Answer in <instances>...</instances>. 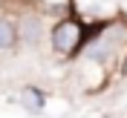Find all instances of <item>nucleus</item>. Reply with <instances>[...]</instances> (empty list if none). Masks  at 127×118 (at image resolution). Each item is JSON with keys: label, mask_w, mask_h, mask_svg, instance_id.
Instances as JSON below:
<instances>
[{"label": "nucleus", "mask_w": 127, "mask_h": 118, "mask_svg": "<svg viewBox=\"0 0 127 118\" xmlns=\"http://www.w3.org/2000/svg\"><path fill=\"white\" fill-rule=\"evenodd\" d=\"M81 35H84V29H81L75 20H61V23L52 29V46L58 49V52H75L81 43Z\"/></svg>", "instance_id": "f257e3e1"}, {"label": "nucleus", "mask_w": 127, "mask_h": 118, "mask_svg": "<svg viewBox=\"0 0 127 118\" xmlns=\"http://www.w3.org/2000/svg\"><path fill=\"white\" fill-rule=\"evenodd\" d=\"M20 104H23L29 112H40L43 110V92L35 87H26L23 92H20Z\"/></svg>", "instance_id": "f03ea898"}, {"label": "nucleus", "mask_w": 127, "mask_h": 118, "mask_svg": "<svg viewBox=\"0 0 127 118\" xmlns=\"http://www.w3.org/2000/svg\"><path fill=\"white\" fill-rule=\"evenodd\" d=\"M17 40V29L6 20H0V49H12Z\"/></svg>", "instance_id": "7ed1b4c3"}, {"label": "nucleus", "mask_w": 127, "mask_h": 118, "mask_svg": "<svg viewBox=\"0 0 127 118\" xmlns=\"http://www.w3.org/2000/svg\"><path fill=\"white\" fill-rule=\"evenodd\" d=\"M38 29H40V20H38V17H23V20H20V35H23L29 43L38 40Z\"/></svg>", "instance_id": "20e7f679"}]
</instances>
